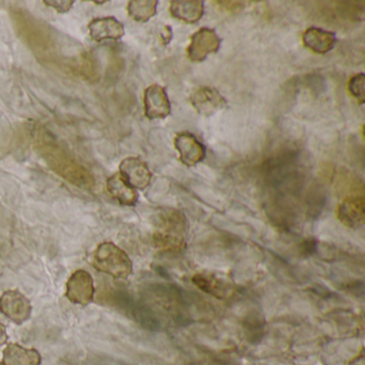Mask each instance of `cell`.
<instances>
[{"label": "cell", "mask_w": 365, "mask_h": 365, "mask_svg": "<svg viewBox=\"0 0 365 365\" xmlns=\"http://www.w3.org/2000/svg\"><path fill=\"white\" fill-rule=\"evenodd\" d=\"M153 242L162 253L177 254L187 247L189 222L181 211L176 209H162L157 215Z\"/></svg>", "instance_id": "6da1fadb"}, {"label": "cell", "mask_w": 365, "mask_h": 365, "mask_svg": "<svg viewBox=\"0 0 365 365\" xmlns=\"http://www.w3.org/2000/svg\"><path fill=\"white\" fill-rule=\"evenodd\" d=\"M39 149L48 166L70 182L78 187H91L93 185V176L88 170L72 160L58 145L42 140Z\"/></svg>", "instance_id": "7a4b0ae2"}, {"label": "cell", "mask_w": 365, "mask_h": 365, "mask_svg": "<svg viewBox=\"0 0 365 365\" xmlns=\"http://www.w3.org/2000/svg\"><path fill=\"white\" fill-rule=\"evenodd\" d=\"M147 296L158 307H163L176 322L187 324L190 319L187 307L193 302L189 292L173 284H151L147 289Z\"/></svg>", "instance_id": "3957f363"}, {"label": "cell", "mask_w": 365, "mask_h": 365, "mask_svg": "<svg viewBox=\"0 0 365 365\" xmlns=\"http://www.w3.org/2000/svg\"><path fill=\"white\" fill-rule=\"evenodd\" d=\"M93 267L114 279H125L133 272V264L128 254L115 243H100L93 254Z\"/></svg>", "instance_id": "277c9868"}, {"label": "cell", "mask_w": 365, "mask_h": 365, "mask_svg": "<svg viewBox=\"0 0 365 365\" xmlns=\"http://www.w3.org/2000/svg\"><path fill=\"white\" fill-rule=\"evenodd\" d=\"M108 294H110L108 300L112 302V304L123 312L128 317L140 324L143 328L150 331L160 330L161 322L148 305L134 298L125 290L114 289Z\"/></svg>", "instance_id": "5b68a950"}, {"label": "cell", "mask_w": 365, "mask_h": 365, "mask_svg": "<svg viewBox=\"0 0 365 365\" xmlns=\"http://www.w3.org/2000/svg\"><path fill=\"white\" fill-rule=\"evenodd\" d=\"M96 288L93 279L88 271H76L67 282L66 297L74 304L88 305L95 299Z\"/></svg>", "instance_id": "8992f818"}, {"label": "cell", "mask_w": 365, "mask_h": 365, "mask_svg": "<svg viewBox=\"0 0 365 365\" xmlns=\"http://www.w3.org/2000/svg\"><path fill=\"white\" fill-rule=\"evenodd\" d=\"M31 301L19 290H8L0 297V312L16 324L27 322L31 318Z\"/></svg>", "instance_id": "52a82bcc"}, {"label": "cell", "mask_w": 365, "mask_h": 365, "mask_svg": "<svg viewBox=\"0 0 365 365\" xmlns=\"http://www.w3.org/2000/svg\"><path fill=\"white\" fill-rule=\"evenodd\" d=\"M221 46V39L215 31L202 29L191 37L187 46V57L194 63L204 61L210 54H215Z\"/></svg>", "instance_id": "ba28073f"}, {"label": "cell", "mask_w": 365, "mask_h": 365, "mask_svg": "<svg viewBox=\"0 0 365 365\" xmlns=\"http://www.w3.org/2000/svg\"><path fill=\"white\" fill-rule=\"evenodd\" d=\"M194 110L204 117H210L227 108L225 98L212 87H200L190 97Z\"/></svg>", "instance_id": "9c48e42d"}, {"label": "cell", "mask_w": 365, "mask_h": 365, "mask_svg": "<svg viewBox=\"0 0 365 365\" xmlns=\"http://www.w3.org/2000/svg\"><path fill=\"white\" fill-rule=\"evenodd\" d=\"M174 145L178 151L179 160L187 168L197 165L206 157V147L189 132L177 134Z\"/></svg>", "instance_id": "30bf717a"}, {"label": "cell", "mask_w": 365, "mask_h": 365, "mask_svg": "<svg viewBox=\"0 0 365 365\" xmlns=\"http://www.w3.org/2000/svg\"><path fill=\"white\" fill-rule=\"evenodd\" d=\"M336 215L344 226L352 230L361 227L365 222V200L362 195H349L337 206Z\"/></svg>", "instance_id": "8fae6325"}, {"label": "cell", "mask_w": 365, "mask_h": 365, "mask_svg": "<svg viewBox=\"0 0 365 365\" xmlns=\"http://www.w3.org/2000/svg\"><path fill=\"white\" fill-rule=\"evenodd\" d=\"M119 174L135 190H143L150 185L153 174L148 165L138 158L130 157L119 165Z\"/></svg>", "instance_id": "7c38bea8"}, {"label": "cell", "mask_w": 365, "mask_h": 365, "mask_svg": "<svg viewBox=\"0 0 365 365\" xmlns=\"http://www.w3.org/2000/svg\"><path fill=\"white\" fill-rule=\"evenodd\" d=\"M145 116L153 119H164L170 114V102L165 88L160 85H151L144 91Z\"/></svg>", "instance_id": "4fadbf2b"}, {"label": "cell", "mask_w": 365, "mask_h": 365, "mask_svg": "<svg viewBox=\"0 0 365 365\" xmlns=\"http://www.w3.org/2000/svg\"><path fill=\"white\" fill-rule=\"evenodd\" d=\"M89 36L95 42L118 41L125 36V26L113 16L98 18L88 24Z\"/></svg>", "instance_id": "5bb4252c"}, {"label": "cell", "mask_w": 365, "mask_h": 365, "mask_svg": "<svg viewBox=\"0 0 365 365\" xmlns=\"http://www.w3.org/2000/svg\"><path fill=\"white\" fill-rule=\"evenodd\" d=\"M192 282L198 289L211 294L220 300L227 299L230 294H232V290H234V287L230 282L226 281L223 277H220L219 275L213 274V273H196L192 277Z\"/></svg>", "instance_id": "9a60e30c"}, {"label": "cell", "mask_w": 365, "mask_h": 365, "mask_svg": "<svg viewBox=\"0 0 365 365\" xmlns=\"http://www.w3.org/2000/svg\"><path fill=\"white\" fill-rule=\"evenodd\" d=\"M336 41V36L334 34L317 27L307 29L302 35L303 46L316 54L322 55L330 52L334 48Z\"/></svg>", "instance_id": "2e32d148"}, {"label": "cell", "mask_w": 365, "mask_h": 365, "mask_svg": "<svg viewBox=\"0 0 365 365\" xmlns=\"http://www.w3.org/2000/svg\"><path fill=\"white\" fill-rule=\"evenodd\" d=\"M106 189L110 196L123 206H135L138 202V191L132 187L119 173L113 175L106 180Z\"/></svg>", "instance_id": "e0dca14e"}, {"label": "cell", "mask_w": 365, "mask_h": 365, "mask_svg": "<svg viewBox=\"0 0 365 365\" xmlns=\"http://www.w3.org/2000/svg\"><path fill=\"white\" fill-rule=\"evenodd\" d=\"M170 12L173 18L187 24L197 23L204 16V1L202 0H174L170 3Z\"/></svg>", "instance_id": "ac0fdd59"}, {"label": "cell", "mask_w": 365, "mask_h": 365, "mask_svg": "<svg viewBox=\"0 0 365 365\" xmlns=\"http://www.w3.org/2000/svg\"><path fill=\"white\" fill-rule=\"evenodd\" d=\"M41 354L36 349H27L16 343H10L4 349L5 365H40Z\"/></svg>", "instance_id": "d6986e66"}, {"label": "cell", "mask_w": 365, "mask_h": 365, "mask_svg": "<svg viewBox=\"0 0 365 365\" xmlns=\"http://www.w3.org/2000/svg\"><path fill=\"white\" fill-rule=\"evenodd\" d=\"M242 328L245 339L250 344L255 345V344L260 343L264 339V332H266V322H264V316L258 312H251L243 319Z\"/></svg>", "instance_id": "ffe728a7"}, {"label": "cell", "mask_w": 365, "mask_h": 365, "mask_svg": "<svg viewBox=\"0 0 365 365\" xmlns=\"http://www.w3.org/2000/svg\"><path fill=\"white\" fill-rule=\"evenodd\" d=\"M157 0H131L128 4V14L138 23H146L157 14Z\"/></svg>", "instance_id": "44dd1931"}, {"label": "cell", "mask_w": 365, "mask_h": 365, "mask_svg": "<svg viewBox=\"0 0 365 365\" xmlns=\"http://www.w3.org/2000/svg\"><path fill=\"white\" fill-rule=\"evenodd\" d=\"M364 83V73L356 74L348 81V91L360 106L365 102Z\"/></svg>", "instance_id": "7402d4cb"}, {"label": "cell", "mask_w": 365, "mask_h": 365, "mask_svg": "<svg viewBox=\"0 0 365 365\" xmlns=\"http://www.w3.org/2000/svg\"><path fill=\"white\" fill-rule=\"evenodd\" d=\"M43 4L48 6V7L56 10L57 14H63L70 11L72 6H73L74 0H61H61H53V1L44 0Z\"/></svg>", "instance_id": "603a6c76"}, {"label": "cell", "mask_w": 365, "mask_h": 365, "mask_svg": "<svg viewBox=\"0 0 365 365\" xmlns=\"http://www.w3.org/2000/svg\"><path fill=\"white\" fill-rule=\"evenodd\" d=\"M217 5L226 12L230 14H236V12L241 11L245 8V3L243 1H217Z\"/></svg>", "instance_id": "cb8c5ba5"}, {"label": "cell", "mask_w": 365, "mask_h": 365, "mask_svg": "<svg viewBox=\"0 0 365 365\" xmlns=\"http://www.w3.org/2000/svg\"><path fill=\"white\" fill-rule=\"evenodd\" d=\"M318 243L314 239H307L301 243L300 252L302 255L309 256L313 255L317 251Z\"/></svg>", "instance_id": "d4e9b609"}, {"label": "cell", "mask_w": 365, "mask_h": 365, "mask_svg": "<svg viewBox=\"0 0 365 365\" xmlns=\"http://www.w3.org/2000/svg\"><path fill=\"white\" fill-rule=\"evenodd\" d=\"M160 37H161L162 44L163 46H168L170 44V42L172 41L173 39V29L172 27L168 26V25H165L162 29L161 34H160Z\"/></svg>", "instance_id": "484cf974"}, {"label": "cell", "mask_w": 365, "mask_h": 365, "mask_svg": "<svg viewBox=\"0 0 365 365\" xmlns=\"http://www.w3.org/2000/svg\"><path fill=\"white\" fill-rule=\"evenodd\" d=\"M348 365H365L364 350H361L360 354L352 359Z\"/></svg>", "instance_id": "4316f807"}, {"label": "cell", "mask_w": 365, "mask_h": 365, "mask_svg": "<svg viewBox=\"0 0 365 365\" xmlns=\"http://www.w3.org/2000/svg\"><path fill=\"white\" fill-rule=\"evenodd\" d=\"M7 341L8 334L7 330H6L5 324H3L1 322H0V346L7 343Z\"/></svg>", "instance_id": "83f0119b"}, {"label": "cell", "mask_w": 365, "mask_h": 365, "mask_svg": "<svg viewBox=\"0 0 365 365\" xmlns=\"http://www.w3.org/2000/svg\"><path fill=\"white\" fill-rule=\"evenodd\" d=\"M0 365H5V364H4V363H0Z\"/></svg>", "instance_id": "f1b7e54d"}]
</instances>
